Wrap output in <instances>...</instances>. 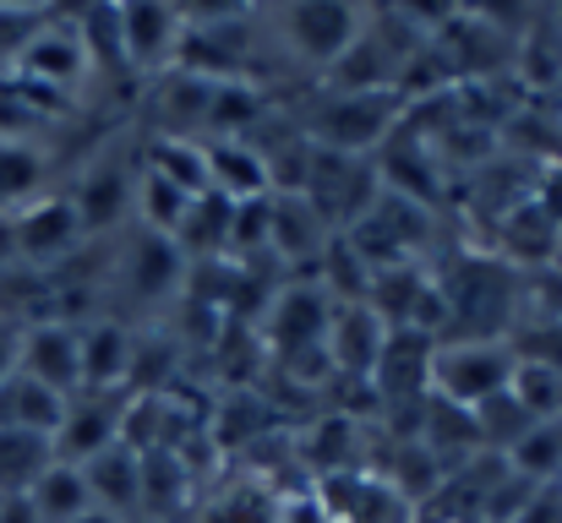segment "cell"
<instances>
[{
  "mask_svg": "<svg viewBox=\"0 0 562 523\" xmlns=\"http://www.w3.org/2000/svg\"><path fill=\"white\" fill-rule=\"evenodd\" d=\"M519 371V349L503 339H464V344H437L426 360V393L453 403V409H481L497 393H508Z\"/></svg>",
  "mask_w": 562,
  "mask_h": 523,
  "instance_id": "1",
  "label": "cell"
},
{
  "mask_svg": "<svg viewBox=\"0 0 562 523\" xmlns=\"http://www.w3.org/2000/svg\"><path fill=\"white\" fill-rule=\"evenodd\" d=\"M361 22H367L361 5H334V0H306V5H284L279 11V27H284L290 55H301L317 71H328V66L339 71V60L361 38Z\"/></svg>",
  "mask_w": 562,
  "mask_h": 523,
  "instance_id": "2",
  "label": "cell"
},
{
  "mask_svg": "<svg viewBox=\"0 0 562 523\" xmlns=\"http://www.w3.org/2000/svg\"><path fill=\"white\" fill-rule=\"evenodd\" d=\"M398 115V99L393 93H350V88H334L317 115H312V148H328V154H345L356 159L361 148H372L376 137L393 126Z\"/></svg>",
  "mask_w": 562,
  "mask_h": 523,
  "instance_id": "3",
  "label": "cell"
},
{
  "mask_svg": "<svg viewBox=\"0 0 562 523\" xmlns=\"http://www.w3.org/2000/svg\"><path fill=\"white\" fill-rule=\"evenodd\" d=\"M11 71L66 99V93H71V88H77V82L93 71V60H88V44H82L77 22H71V27H49V16H44V22H38V33L16 49Z\"/></svg>",
  "mask_w": 562,
  "mask_h": 523,
  "instance_id": "4",
  "label": "cell"
},
{
  "mask_svg": "<svg viewBox=\"0 0 562 523\" xmlns=\"http://www.w3.org/2000/svg\"><path fill=\"white\" fill-rule=\"evenodd\" d=\"M121 431H126V409H121L115 393H71L66 398V420L55 431V458L82 469L88 458L115 447Z\"/></svg>",
  "mask_w": 562,
  "mask_h": 523,
  "instance_id": "5",
  "label": "cell"
},
{
  "mask_svg": "<svg viewBox=\"0 0 562 523\" xmlns=\"http://www.w3.org/2000/svg\"><path fill=\"white\" fill-rule=\"evenodd\" d=\"M22 376H33L38 387L71 398L82 393V328L49 317V322H33L22 328Z\"/></svg>",
  "mask_w": 562,
  "mask_h": 523,
  "instance_id": "6",
  "label": "cell"
},
{
  "mask_svg": "<svg viewBox=\"0 0 562 523\" xmlns=\"http://www.w3.org/2000/svg\"><path fill=\"white\" fill-rule=\"evenodd\" d=\"M121 22V55L132 71H159L181 55V33H187V11L176 5H115Z\"/></svg>",
  "mask_w": 562,
  "mask_h": 523,
  "instance_id": "7",
  "label": "cell"
},
{
  "mask_svg": "<svg viewBox=\"0 0 562 523\" xmlns=\"http://www.w3.org/2000/svg\"><path fill=\"white\" fill-rule=\"evenodd\" d=\"M11 224H16V262H60L88 235L71 196H38L22 213H11Z\"/></svg>",
  "mask_w": 562,
  "mask_h": 523,
  "instance_id": "8",
  "label": "cell"
},
{
  "mask_svg": "<svg viewBox=\"0 0 562 523\" xmlns=\"http://www.w3.org/2000/svg\"><path fill=\"white\" fill-rule=\"evenodd\" d=\"M82 480H88L93 508H104V513H115V519L143 508V453L126 447V442H115V447H104L99 458H88V464H82Z\"/></svg>",
  "mask_w": 562,
  "mask_h": 523,
  "instance_id": "9",
  "label": "cell"
},
{
  "mask_svg": "<svg viewBox=\"0 0 562 523\" xmlns=\"http://www.w3.org/2000/svg\"><path fill=\"white\" fill-rule=\"evenodd\" d=\"M60 420H66V398L49 393V387H38L33 376L16 371V376L0 387V425H5V431H33V436H49V442H55Z\"/></svg>",
  "mask_w": 562,
  "mask_h": 523,
  "instance_id": "10",
  "label": "cell"
},
{
  "mask_svg": "<svg viewBox=\"0 0 562 523\" xmlns=\"http://www.w3.org/2000/svg\"><path fill=\"white\" fill-rule=\"evenodd\" d=\"M126 371H132V339L121 322L82 328V393H115Z\"/></svg>",
  "mask_w": 562,
  "mask_h": 523,
  "instance_id": "11",
  "label": "cell"
},
{
  "mask_svg": "<svg viewBox=\"0 0 562 523\" xmlns=\"http://www.w3.org/2000/svg\"><path fill=\"white\" fill-rule=\"evenodd\" d=\"M55 464V442L33 431H5L0 425V497H27L44 469Z\"/></svg>",
  "mask_w": 562,
  "mask_h": 523,
  "instance_id": "12",
  "label": "cell"
},
{
  "mask_svg": "<svg viewBox=\"0 0 562 523\" xmlns=\"http://www.w3.org/2000/svg\"><path fill=\"white\" fill-rule=\"evenodd\" d=\"M27 502H33V513L44 523H77L88 508H93L82 469H77V464H60V458H55V464L44 469V480L27 491Z\"/></svg>",
  "mask_w": 562,
  "mask_h": 523,
  "instance_id": "13",
  "label": "cell"
},
{
  "mask_svg": "<svg viewBox=\"0 0 562 523\" xmlns=\"http://www.w3.org/2000/svg\"><path fill=\"white\" fill-rule=\"evenodd\" d=\"M328 328H334V306H328V295L323 289H301V295H284L279 300V317H273V339L290 349H312L328 339Z\"/></svg>",
  "mask_w": 562,
  "mask_h": 523,
  "instance_id": "14",
  "label": "cell"
},
{
  "mask_svg": "<svg viewBox=\"0 0 562 523\" xmlns=\"http://www.w3.org/2000/svg\"><path fill=\"white\" fill-rule=\"evenodd\" d=\"M328 339H334V360H339V365H350V371H372L376 354H382L387 328L376 322L372 306H350V311H334Z\"/></svg>",
  "mask_w": 562,
  "mask_h": 523,
  "instance_id": "15",
  "label": "cell"
},
{
  "mask_svg": "<svg viewBox=\"0 0 562 523\" xmlns=\"http://www.w3.org/2000/svg\"><path fill=\"white\" fill-rule=\"evenodd\" d=\"M38 185H44V154L16 137H0V213H22L27 202H38Z\"/></svg>",
  "mask_w": 562,
  "mask_h": 523,
  "instance_id": "16",
  "label": "cell"
},
{
  "mask_svg": "<svg viewBox=\"0 0 562 523\" xmlns=\"http://www.w3.org/2000/svg\"><path fill=\"white\" fill-rule=\"evenodd\" d=\"M268 246H279L284 257H312L317 246H323V213L301 196H273V240Z\"/></svg>",
  "mask_w": 562,
  "mask_h": 523,
  "instance_id": "17",
  "label": "cell"
},
{
  "mask_svg": "<svg viewBox=\"0 0 562 523\" xmlns=\"http://www.w3.org/2000/svg\"><path fill=\"white\" fill-rule=\"evenodd\" d=\"M508 398H514L536 425H547L562 409V371L558 365H541V360H519V371H514V382H508Z\"/></svg>",
  "mask_w": 562,
  "mask_h": 523,
  "instance_id": "18",
  "label": "cell"
},
{
  "mask_svg": "<svg viewBox=\"0 0 562 523\" xmlns=\"http://www.w3.org/2000/svg\"><path fill=\"white\" fill-rule=\"evenodd\" d=\"M137 213H143V224H148V235H165V240H176L181 235V224H187L191 213V196L181 185H170L165 174H143V185H137Z\"/></svg>",
  "mask_w": 562,
  "mask_h": 523,
  "instance_id": "19",
  "label": "cell"
},
{
  "mask_svg": "<svg viewBox=\"0 0 562 523\" xmlns=\"http://www.w3.org/2000/svg\"><path fill=\"white\" fill-rule=\"evenodd\" d=\"M181 268H187V257H181L176 240H165V235H143V246H137V257H132V278H137L143 295H165V289H176Z\"/></svg>",
  "mask_w": 562,
  "mask_h": 523,
  "instance_id": "20",
  "label": "cell"
},
{
  "mask_svg": "<svg viewBox=\"0 0 562 523\" xmlns=\"http://www.w3.org/2000/svg\"><path fill=\"white\" fill-rule=\"evenodd\" d=\"M121 202H126V180H121V170H93L82 180V191L71 196L82 229H104V224L121 213Z\"/></svg>",
  "mask_w": 562,
  "mask_h": 523,
  "instance_id": "21",
  "label": "cell"
},
{
  "mask_svg": "<svg viewBox=\"0 0 562 523\" xmlns=\"http://www.w3.org/2000/svg\"><path fill=\"white\" fill-rule=\"evenodd\" d=\"M16 365H22V328L16 322H0V387L16 376Z\"/></svg>",
  "mask_w": 562,
  "mask_h": 523,
  "instance_id": "22",
  "label": "cell"
},
{
  "mask_svg": "<svg viewBox=\"0 0 562 523\" xmlns=\"http://www.w3.org/2000/svg\"><path fill=\"white\" fill-rule=\"evenodd\" d=\"M279 523H334V513L323 508V497H301L279 508Z\"/></svg>",
  "mask_w": 562,
  "mask_h": 523,
  "instance_id": "23",
  "label": "cell"
},
{
  "mask_svg": "<svg viewBox=\"0 0 562 523\" xmlns=\"http://www.w3.org/2000/svg\"><path fill=\"white\" fill-rule=\"evenodd\" d=\"M0 523H44L27 497H0Z\"/></svg>",
  "mask_w": 562,
  "mask_h": 523,
  "instance_id": "24",
  "label": "cell"
},
{
  "mask_svg": "<svg viewBox=\"0 0 562 523\" xmlns=\"http://www.w3.org/2000/svg\"><path fill=\"white\" fill-rule=\"evenodd\" d=\"M5 268H16V224H11V213H0V273Z\"/></svg>",
  "mask_w": 562,
  "mask_h": 523,
  "instance_id": "25",
  "label": "cell"
},
{
  "mask_svg": "<svg viewBox=\"0 0 562 523\" xmlns=\"http://www.w3.org/2000/svg\"><path fill=\"white\" fill-rule=\"evenodd\" d=\"M77 523H126V519H115V513H104V508H88Z\"/></svg>",
  "mask_w": 562,
  "mask_h": 523,
  "instance_id": "26",
  "label": "cell"
},
{
  "mask_svg": "<svg viewBox=\"0 0 562 523\" xmlns=\"http://www.w3.org/2000/svg\"><path fill=\"white\" fill-rule=\"evenodd\" d=\"M126 523H165V519H126Z\"/></svg>",
  "mask_w": 562,
  "mask_h": 523,
  "instance_id": "27",
  "label": "cell"
},
{
  "mask_svg": "<svg viewBox=\"0 0 562 523\" xmlns=\"http://www.w3.org/2000/svg\"><path fill=\"white\" fill-rule=\"evenodd\" d=\"M552 22H558V33H562V11H558V16H552Z\"/></svg>",
  "mask_w": 562,
  "mask_h": 523,
  "instance_id": "28",
  "label": "cell"
}]
</instances>
